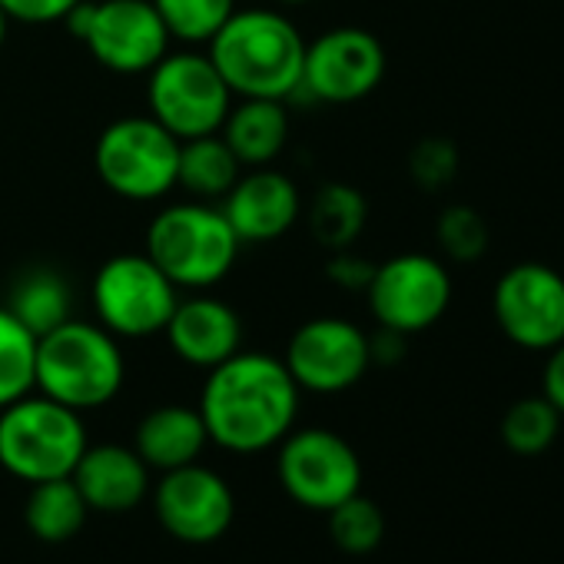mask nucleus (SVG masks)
<instances>
[{
  "label": "nucleus",
  "instance_id": "obj_1",
  "mask_svg": "<svg viewBox=\"0 0 564 564\" xmlns=\"http://www.w3.org/2000/svg\"><path fill=\"white\" fill-rule=\"evenodd\" d=\"M300 402L303 389L286 362L269 352L239 349L206 372L196 409L209 442L232 455H259L296 429Z\"/></svg>",
  "mask_w": 564,
  "mask_h": 564
},
{
  "label": "nucleus",
  "instance_id": "obj_2",
  "mask_svg": "<svg viewBox=\"0 0 564 564\" xmlns=\"http://www.w3.org/2000/svg\"><path fill=\"white\" fill-rule=\"evenodd\" d=\"M206 54L232 97L293 100L303 80L306 37L279 8H236Z\"/></svg>",
  "mask_w": 564,
  "mask_h": 564
},
{
  "label": "nucleus",
  "instance_id": "obj_3",
  "mask_svg": "<svg viewBox=\"0 0 564 564\" xmlns=\"http://www.w3.org/2000/svg\"><path fill=\"white\" fill-rule=\"evenodd\" d=\"M127 379V359L120 339L97 319H67L37 339L34 392L74 409L94 412L110 405Z\"/></svg>",
  "mask_w": 564,
  "mask_h": 564
},
{
  "label": "nucleus",
  "instance_id": "obj_4",
  "mask_svg": "<svg viewBox=\"0 0 564 564\" xmlns=\"http://www.w3.org/2000/svg\"><path fill=\"white\" fill-rule=\"evenodd\" d=\"M143 252L176 282L180 293H206L236 269L242 242L219 203L186 196L150 219Z\"/></svg>",
  "mask_w": 564,
  "mask_h": 564
},
{
  "label": "nucleus",
  "instance_id": "obj_5",
  "mask_svg": "<svg viewBox=\"0 0 564 564\" xmlns=\"http://www.w3.org/2000/svg\"><path fill=\"white\" fill-rule=\"evenodd\" d=\"M87 445L84 415L41 392L0 409V468L28 485L67 478Z\"/></svg>",
  "mask_w": 564,
  "mask_h": 564
},
{
  "label": "nucleus",
  "instance_id": "obj_6",
  "mask_svg": "<svg viewBox=\"0 0 564 564\" xmlns=\"http://www.w3.org/2000/svg\"><path fill=\"white\" fill-rule=\"evenodd\" d=\"M180 140L150 113L107 123L94 143L100 183L127 203H156L176 189Z\"/></svg>",
  "mask_w": 564,
  "mask_h": 564
},
{
  "label": "nucleus",
  "instance_id": "obj_7",
  "mask_svg": "<svg viewBox=\"0 0 564 564\" xmlns=\"http://www.w3.org/2000/svg\"><path fill=\"white\" fill-rule=\"evenodd\" d=\"M176 303V282L147 252H117L104 259L90 282L94 319L117 339L163 336Z\"/></svg>",
  "mask_w": 564,
  "mask_h": 564
},
{
  "label": "nucleus",
  "instance_id": "obj_8",
  "mask_svg": "<svg viewBox=\"0 0 564 564\" xmlns=\"http://www.w3.org/2000/svg\"><path fill=\"white\" fill-rule=\"evenodd\" d=\"M232 100L209 54L199 51H170L147 74V113L180 143L219 133Z\"/></svg>",
  "mask_w": 564,
  "mask_h": 564
},
{
  "label": "nucleus",
  "instance_id": "obj_9",
  "mask_svg": "<svg viewBox=\"0 0 564 564\" xmlns=\"http://www.w3.org/2000/svg\"><path fill=\"white\" fill-rule=\"evenodd\" d=\"M275 448L282 491L310 511H333L362 491V462L333 429H293Z\"/></svg>",
  "mask_w": 564,
  "mask_h": 564
},
{
  "label": "nucleus",
  "instance_id": "obj_10",
  "mask_svg": "<svg viewBox=\"0 0 564 564\" xmlns=\"http://www.w3.org/2000/svg\"><path fill=\"white\" fill-rule=\"evenodd\" d=\"M452 272L429 252H399L376 262V275L366 290L369 313L382 329L415 336L432 329L452 306Z\"/></svg>",
  "mask_w": 564,
  "mask_h": 564
},
{
  "label": "nucleus",
  "instance_id": "obj_11",
  "mask_svg": "<svg viewBox=\"0 0 564 564\" xmlns=\"http://www.w3.org/2000/svg\"><path fill=\"white\" fill-rule=\"evenodd\" d=\"M386 47L372 31L333 28L316 41H306L300 94L313 104L346 107L359 104L386 77Z\"/></svg>",
  "mask_w": 564,
  "mask_h": 564
},
{
  "label": "nucleus",
  "instance_id": "obj_12",
  "mask_svg": "<svg viewBox=\"0 0 564 564\" xmlns=\"http://www.w3.org/2000/svg\"><path fill=\"white\" fill-rule=\"evenodd\" d=\"M491 310L508 343L551 352L564 343V275L547 262H514L495 282Z\"/></svg>",
  "mask_w": 564,
  "mask_h": 564
},
{
  "label": "nucleus",
  "instance_id": "obj_13",
  "mask_svg": "<svg viewBox=\"0 0 564 564\" xmlns=\"http://www.w3.org/2000/svg\"><path fill=\"white\" fill-rule=\"evenodd\" d=\"M282 362L303 392L339 395L372 369L369 333L343 316H316L290 336Z\"/></svg>",
  "mask_w": 564,
  "mask_h": 564
},
{
  "label": "nucleus",
  "instance_id": "obj_14",
  "mask_svg": "<svg viewBox=\"0 0 564 564\" xmlns=\"http://www.w3.org/2000/svg\"><path fill=\"white\" fill-rule=\"evenodd\" d=\"M80 44L104 70L137 77L150 74L170 54L173 37L153 0H94L90 28Z\"/></svg>",
  "mask_w": 564,
  "mask_h": 564
},
{
  "label": "nucleus",
  "instance_id": "obj_15",
  "mask_svg": "<svg viewBox=\"0 0 564 564\" xmlns=\"http://www.w3.org/2000/svg\"><path fill=\"white\" fill-rule=\"evenodd\" d=\"M160 524L186 544H209L223 538L236 518V498L223 475L193 462L163 471L150 488Z\"/></svg>",
  "mask_w": 564,
  "mask_h": 564
},
{
  "label": "nucleus",
  "instance_id": "obj_16",
  "mask_svg": "<svg viewBox=\"0 0 564 564\" xmlns=\"http://www.w3.org/2000/svg\"><path fill=\"white\" fill-rule=\"evenodd\" d=\"M239 242H275L303 219V193L296 180L272 166H249L219 199Z\"/></svg>",
  "mask_w": 564,
  "mask_h": 564
},
{
  "label": "nucleus",
  "instance_id": "obj_17",
  "mask_svg": "<svg viewBox=\"0 0 564 564\" xmlns=\"http://www.w3.org/2000/svg\"><path fill=\"white\" fill-rule=\"evenodd\" d=\"M163 336L180 362L209 372L242 349V319L229 303L193 293L176 303Z\"/></svg>",
  "mask_w": 564,
  "mask_h": 564
},
{
  "label": "nucleus",
  "instance_id": "obj_18",
  "mask_svg": "<svg viewBox=\"0 0 564 564\" xmlns=\"http://www.w3.org/2000/svg\"><path fill=\"white\" fill-rule=\"evenodd\" d=\"M77 491L94 511H130L150 498V468L133 445H87L77 468L70 471Z\"/></svg>",
  "mask_w": 564,
  "mask_h": 564
},
{
  "label": "nucleus",
  "instance_id": "obj_19",
  "mask_svg": "<svg viewBox=\"0 0 564 564\" xmlns=\"http://www.w3.org/2000/svg\"><path fill=\"white\" fill-rule=\"evenodd\" d=\"M290 130H293V117L286 100L236 97L219 127V137L236 153L242 170H249V166L275 163L290 143Z\"/></svg>",
  "mask_w": 564,
  "mask_h": 564
},
{
  "label": "nucleus",
  "instance_id": "obj_20",
  "mask_svg": "<svg viewBox=\"0 0 564 564\" xmlns=\"http://www.w3.org/2000/svg\"><path fill=\"white\" fill-rule=\"evenodd\" d=\"M206 445H209V432L203 425L199 409L193 405H156L140 419L133 432L137 455L147 462L150 471L160 475L199 462Z\"/></svg>",
  "mask_w": 564,
  "mask_h": 564
},
{
  "label": "nucleus",
  "instance_id": "obj_21",
  "mask_svg": "<svg viewBox=\"0 0 564 564\" xmlns=\"http://www.w3.org/2000/svg\"><path fill=\"white\" fill-rule=\"evenodd\" d=\"M4 306L11 310V316L18 323H24L41 339L51 329L74 319V290L64 272H57L51 265H34L14 279Z\"/></svg>",
  "mask_w": 564,
  "mask_h": 564
},
{
  "label": "nucleus",
  "instance_id": "obj_22",
  "mask_svg": "<svg viewBox=\"0 0 564 564\" xmlns=\"http://www.w3.org/2000/svg\"><path fill=\"white\" fill-rule=\"evenodd\" d=\"M242 176V163L236 153L226 147L219 133L209 137H193L180 143V166H176V186L189 199L203 203H219L236 180Z\"/></svg>",
  "mask_w": 564,
  "mask_h": 564
},
{
  "label": "nucleus",
  "instance_id": "obj_23",
  "mask_svg": "<svg viewBox=\"0 0 564 564\" xmlns=\"http://www.w3.org/2000/svg\"><path fill=\"white\" fill-rule=\"evenodd\" d=\"M306 209V226L310 236L336 252V249H352L356 239L362 236L366 223H369V203L366 196L349 186V183H326L313 193Z\"/></svg>",
  "mask_w": 564,
  "mask_h": 564
},
{
  "label": "nucleus",
  "instance_id": "obj_24",
  "mask_svg": "<svg viewBox=\"0 0 564 564\" xmlns=\"http://www.w3.org/2000/svg\"><path fill=\"white\" fill-rule=\"evenodd\" d=\"M87 514H90V508L70 475L31 485V495L24 505V521L34 538L51 541V544L70 541L84 528Z\"/></svg>",
  "mask_w": 564,
  "mask_h": 564
},
{
  "label": "nucleus",
  "instance_id": "obj_25",
  "mask_svg": "<svg viewBox=\"0 0 564 564\" xmlns=\"http://www.w3.org/2000/svg\"><path fill=\"white\" fill-rule=\"evenodd\" d=\"M37 336L0 306V409L34 392Z\"/></svg>",
  "mask_w": 564,
  "mask_h": 564
},
{
  "label": "nucleus",
  "instance_id": "obj_26",
  "mask_svg": "<svg viewBox=\"0 0 564 564\" xmlns=\"http://www.w3.org/2000/svg\"><path fill=\"white\" fill-rule=\"evenodd\" d=\"M557 429H561V412L544 395H528V399H518L505 412L501 442L508 445V452L531 458L554 445Z\"/></svg>",
  "mask_w": 564,
  "mask_h": 564
},
{
  "label": "nucleus",
  "instance_id": "obj_27",
  "mask_svg": "<svg viewBox=\"0 0 564 564\" xmlns=\"http://www.w3.org/2000/svg\"><path fill=\"white\" fill-rule=\"evenodd\" d=\"M173 41L199 47L209 44L213 34L229 21L236 0H153Z\"/></svg>",
  "mask_w": 564,
  "mask_h": 564
},
{
  "label": "nucleus",
  "instance_id": "obj_28",
  "mask_svg": "<svg viewBox=\"0 0 564 564\" xmlns=\"http://www.w3.org/2000/svg\"><path fill=\"white\" fill-rule=\"evenodd\" d=\"M329 514V534L346 554H372L382 544L386 518L376 501H369L362 491L336 505Z\"/></svg>",
  "mask_w": 564,
  "mask_h": 564
},
{
  "label": "nucleus",
  "instance_id": "obj_29",
  "mask_svg": "<svg viewBox=\"0 0 564 564\" xmlns=\"http://www.w3.org/2000/svg\"><path fill=\"white\" fill-rule=\"evenodd\" d=\"M435 239L452 262H475L488 249V223L478 209L455 203L442 209L435 223Z\"/></svg>",
  "mask_w": 564,
  "mask_h": 564
},
{
  "label": "nucleus",
  "instance_id": "obj_30",
  "mask_svg": "<svg viewBox=\"0 0 564 564\" xmlns=\"http://www.w3.org/2000/svg\"><path fill=\"white\" fill-rule=\"evenodd\" d=\"M458 173V150L445 137H425L409 153V176L425 189L435 193L448 186Z\"/></svg>",
  "mask_w": 564,
  "mask_h": 564
},
{
  "label": "nucleus",
  "instance_id": "obj_31",
  "mask_svg": "<svg viewBox=\"0 0 564 564\" xmlns=\"http://www.w3.org/2000/svg\"><path fill=\"white\" fill-rule=\"evenodd\" d=\"M376 275V262L359 256L356 249H336L329 252V262H326V279L333 286L346 290V293H362L369 290V282Z\"/></svg>",
  "mask_w": 564,
  "mask_h": 564
},
{
  "label": "nucleus",
  "instance_id": "obj_32",
  "mask_svg": "<svg viewBox=\"0 0 564 564\" xmlns=\"http://www.w3.org/2000/svg\"><path fill=\"white\" fill-rule=\"evenodd\" d=\"M80 0H0V11L11 18V24H31L47 28L61 24Z\"/></svg>",
  "mask_w": 564,
  "mask_h": 564
},
{
  "label": "nucleus",
  "instance_id": "obj_33",
  "mask_svg": "<svg viewBox=\"0 0 564 564\" xmlns=\"http://www.w3.org/2000/svg\"><path fill=\"white\" fill-rule=\"evenodd\" d=\"M541 395L564 415V343L551 349L544 376H541Z\"/></svg>",
  "mask_w": 564,
  "mask_h": 564
},
{
  "label": "nucleus",
  "instance_id": "obj_34",
  "mask_svg": "<svg viewBox=\"0 0 564 564\" xmlns=\"http://www.w3.org/2000/svg\"><path fill=\"white\" fill-rule=\"evenodd\" d=\"M405 339L402 333L395 329H382L376 336H369V356H372V366H395L405 359Z\"/></svg>",
  "mask_w": 564,
  "mask_h": 564
},
{
  "label": "nucleus",
  "instance_id": "obj_35",
  "mask_svg": "<svg viewBox=\"0 0 564 564\" xmlns=\"http://www.w3.org/2000/svg\"><path fill=\"white\" fill-rule=\"evenodd\" d=\"M8 34H11V18L0 11V54H4V47H8Z\"/></svg>",
  "mask_w": 564,
  "mask_h": 564
},
{
  "label": "nucleus",
  "instance_id": "obj_36",
  "mask_svg": "<svg viewBox=\"0 0 564 564\" xmlns=\"http://www.w3.org/2000/svg\"><path fill=\"white\" fill-rule=\"evenodd\" d=\"M279 8H303V4H310V0H275Z\"/></svg>",
  "mask_w": 564,
  "mask_h": 564
}]
</instances>
